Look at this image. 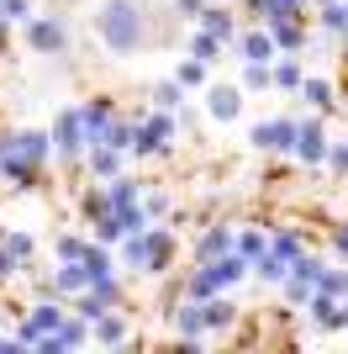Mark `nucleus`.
I'll use <instances>...</instances> for the list:
<instances>
[{
	"label": "nucleus",
	"mask_w": 348,
	"mask_h": 354,
	"mask_svg": "<svg viewBox=\"0 0 348 354\" xmlns=\"http://www.w3.org/2000/svg\"><path fill=\"white\" fill-rule=\"evenodd\" d=\"M174 143V117L169 111H159V106H148V111H137L132 117V159H159V153H169Z\"/></svg>",
	"instance_id": "obj_2"
},
{
	"label": "nucleus",
	"mask_w": 348,
	"mask_h": 354,
	"mask_svg": "<svg viewBox=\"0 0 348 354\" xmlns=\"http://www.w3.org/2000/svg\"><path fill=\"white\" fill-rule=\"evenodd\" d=\"M317 21H322V32H333V37H338V32L348 27V6H343V0H322V6H317Z\"/></svg>",
	"instance_id": "obj_33"
},
{
	"label": "nucleus",
	"mask_w": 348,
	"mask_h": 354,
	"mask_svg": "<svg viewBox=\"0 0 348 354\" xmlns=\"http://www.w3.org/2000/svg\"><path fill=\"white\" fill-rule=\"evenodd\" d=\"M343 6H348V0H343Z\"/></svg>",
	"instance_id": "obj_42"
},
{
	"label": "nucleus",
	"mask_w": 348,
	"mask_h": 354,
	"mask_svg": "<svg viewBox=\"0 0 348 354\" xmlns=\"http://www.w3.org/2000/svg\"><path fill=\"white\" fill-rule=\"evenodd\" d=\"M174 80H180V85H185V90H206V85H211V64H201V59H195V53H190V59H180V69H174Z\"/></svg>",
	"instance_id": "obj_24"
},
{
	"label": "nucleus",
	"mask_w": 348,
	"mask_h": 354,
	"mask_svg": "<svg viewBox=\"0 0 348 354\" xmlns=\"http://www.w3.org/2000/svg\"><path fill=\"white\" fill-rule=\"evenodd\" d=\"M269 249H275L280 259H296V254L306 249V233L301 227H280V233H269Z\"/></svg>",
	"instance_id": "obj_31"
},
{
	"label": "nucleus",
	"mask_w": 348,
	"mask_h": 354,
	"mask_svg": "<svg viewBox=\"0 0 348 354\" xmlns=\"http://www.w3.org/2000/svg\"><path fill=\"white\" fill-rule=\"evenodd\" d=\"M301 164H327V127H322V111H311V117L296 122V148H290Z\"/></svg>",
	"instance_id": "obj_6"
},
{
	"label": "nucleus",
	"mask_w": 348,
	"mask_h": 354,
	"mask_svg": "<svg viewBox=\"0 0 348 354\" xmlns=\"http://www.w3.org/2000/svg\"><path fill=\"white\" fill-rule=\"evenodd\" d=\"M280 291H285V301H290V307H306L317 286H311V281H301V275H285V281H280Z\"/></svg>",
	"instance_id": "obj_34"
},
{
	"label": "nucleus",
	"mask_w": 348,
	"mask_h": 354,
	"mask_svg": "<svg viewBox=\"0 0 348 354\" xmlns=\"http://www.w3.org/2000/svg\"><path fill=\"white\" fill-rule=\"evenodd\" d=\"M32 16V0H0V21L11 27V21H27Z\"/></svg>",
	"instance_id": "obj_36"
},
{
	"label": "nucleus",
	"mask_w": 348,
	"mask_h": 354,
	"mask_svg": "<svg viewBox=\"0 0 348 354\" xmlns=\"http://www.w3.org/2000/svg\"><path fill=\"white\" fill-rule=\"evenodd\" d=\"M206 117L211 122H238L243 117V85H206Z\"/></svg>",
	"instance_id": "obj_10"
},
{
	"label": "nucleus",
	"mask_w": 348,
	"mask_h": 354,
	"mask_svg": "<svg viewBox=\"0 0 348 354\" xmlns=\"http://www.w3.org/2000/svg\"><path fill=\"white\" fill-rule=\"evenodd\" d=\"M238 85H243V95L248 90H275V64H243Z\"/></svg>",
	"instance_id": "obj_29"
},
{
	"label": "nucleus",
	"mask_w": 348,
	"mask_h": 354,
	"mask_svg": "<svg viewBox=\"0 0 348 354\" xmlns=\"http://www.w3.org/2000/svg\"><path fill=\"white\" fill-rule=\"evenodd\" d=\"M269 32H275V48H280V53H301V48L311 43L306 16H280V21H269Z\"/></svg>",
	"instance_id": "obj_13"
},
{
	"label": "nucleus",
	"mask_w": 348,
	"mask_h": 354,
	"mask_svg": "<svg viewBox=\"0 0 348 354\" xmlns=\"http://www.w3.org/2000/svg\"><path fill=\"white\" fill-rule=\"evenodd\" d=\"M333 254H338V259H343V265H348V222H343V227H338V233H333Z\"/></svg>",
	"instance_id": "obj_40"
},
{
	"label": "nucleus",
	"mask_w": 348,
	"mask_h": 354,
	"mask_svg": "<svg viewBox=\"0 0 348 354\" xmlns=\"http://www.w3.org/2000/svg\"><path fill=\"white\" fill-rule=\"evenodd\" d=\"M174 6V16H185V21H195V16L206 11V0H169Z\"/></svg>",
	"instance_id": "obj_39"
},
{
	"label": "nucleus",
	"mask_w": 348,
	"mask_h": 354,
	"mask_svg": "<svg viewBox=\"0 0 348 354\" xmlns=\"http://www.w3.org/2000/svg\"><path fill=\"white\" fill-rule=\"evenodd\" d=\"M127 333H132V328H127V312H101V317H90V339H95V344H122V339H127Z\"/></svg>",
	"instance_id": "obj_19"
},
{
	"label": "nucleus",
	"mask_w": 348,
	"mask_h": 354,
	"mask_svg": "<svg viewBox=\"0 0 348 354\" xmlns=\"http://www.w3.org/2000/svg\"><path fill=\"white\" fill-rule=\"evenodd\" d=\"M116 249H122V270H137V275H153V233H127L122 238V243H116Z\"/></svg>",
	"instance_id": "obj_11"
},
{
	"label": "nucleus",
	"mask_w": 348,
	"mask_h": 354,
	"mask_svg": "<svg viewBox=\"0 0 348 354\" xmlns=\"http://www.w3.org/2000/svg\"><path fill=\"white\" fill-rule=\"evenodd\" d=\"M190 53H195L201 64H217L222 53H227V43H222V37H211L206 27H195V32H190Z\"/></svg>",
	"instance_id": "obj_25"
},
{
	"label": "nucleus",
	"mask_w": 348,
	"mask_h": 354,
	"mask_svg": "<svg viewBox=\"0 0 348 354\" xmlns=\"http://www.w3.org/2000/svg\"><path fill=\"white\" fill-rule=\"evenodd\" d=\"M85 249H90V238H85V233H64V238L53 243V259H79Z\"/></svg>",
	"instance_id": "obj_35"
},
{
	"label": "nucleus",
	"mask_w": 348,
	"mask_h": 354,
	"mask_svg": "<svg viewBox=\"0 0 348 354\" xmlns=\"http://www.w3.org/2000/svg\"><path fill=\"white\" fill-rule=\"evenodd\" d=\"M79 117H85L90 148H95V143H101V138H106V127H111V122H116V106L106 101V95H95V101H85V106H79Z\"/></svg>",
	"instance_id": "obj_15"
},
{
	"label": "nucleus",
	"mask_w": 348,
	"mask_h": 354,
	"mask_svg": "<svg viewBox=\"0 0 348 354\" xmlns=\"http://www.w3.org/2000/svg\"><path fill=\"white\" fill-rule=\"evenodd\" d=\"M11 148L21 153V159H32V164H43L48 169V159H53V133H11Z\"/></svg>",
	"instance_id": "obj_16"
},
{
	"label": "nucleus",
	"mask_w": 348,
	"mask_h": 354,
	"mask_svg": "<svg viewBox=\"0 0 348 354\" xmlns=\"http://www.w3.org/2000/svg\"><path fill=\"white\" fill-rule=\"evenodd\" d=\"M148 233H153V275H164L174 249H180V238H174V227H159V222H148Z\"/></svg>",
	"instance_id": "obj_22"
},
{
	"label": "nucleus",
	"mask_w": 348,
	"mask_h": 354,
	"mask_svg": "<svg viewBox=\"0 0 348 354\" xmlns=\"http://www.w3.org/2000/svg\"><path fill=\"white\" fill-rule=\"evenodd\" d=\"M79 212H85V222H101L106 212H111V196H106V185H85V196H79Z\"/></svg>",
	"instance_id": "obj_32"
},
{
	"label": "nucleus",
	"mask_w": 348,
	"mask_h": 354,
	"mask_svg": "<svg viewBox=\"0 0 348 354\" xmlns=\"http://www.w3.org/2000/svg\"><path fill=\"white\" fill-rule=\"evenodd\" d=\"M232 53H238L243 64H275V59H280L275 32L264 27V21H253L248 32H238V37H232Z\"/></svg>",
	"instance_id": "obj_9"
},
{
	"label": "nucleus",
	"mask_w": 348,
	"mask_h": 354,
	"mask_svg": "<svg viewBox=\"0 0 348 354\" xmlns=\"http://www.w3.org/2000/svg\"><path fill=\"white\" fill-rule=\"evenodd\" d=\"M106 196H111V212H132V207H143V180L111 175L106 180Z\"/></svg>",
	"instance_id": "obj_18"
},
{
	"label": "nucleus",
	"mask_w": 348,
	"mask_h": 354,
	"mask_svg": "<svg viewBox=\"0 0 348 354\" xmlns=\"http://www.w3.org/2000/svg\"><path fill=\"white\" fill-rule=\"evenodd\" d=\"M116 301H122V281H116V275H101V281H90L85 291L74 296V312H79V317H101V312H111Z\"/></svg>",
	"instance_id": "obj_8"
},
{
	"label": "nucleus",
	"mask_w": 348,
	"mask_h": 354,
	"mask_svg": "<svg viewBox=\"0 0 348 354\" xmlns=\"http://www.w3.org/2000/svg\"><path fill=\"white\" fill-rule=\"evenodd\" d=\"M122 159H127V153H122V148H106V143L85 148V169H90L95 180H111V175H122Z\"/></svg>",
	"instance_id": "obj_20"
},
{
	"label": "nucleus",
	"mask_w": 348,
	"mask_h": 354,
	"mask_svg": "<svg viewBox=\"0 0 348 354\" xmlns=\"http://www.w3.org/2000/svg\"><path fill=\"white\" fill-rule=\"evenodd\" d=\"M27 43L48 59H64L69 53V27H64V16H27Z\"/></svg>",
	"instance_id": "obj_5"
},
{
	"label": "nucleus",
	"mask_w": 348,
	"mask_h": 354,
	"mask_svg": "<svg viewBox=\"0 0 348 354\" xmlns=\"http://www.w3.org/2000/svg\"><path fill=\"white\" fill-rule=\"evenodd\" d=\"M85 148H90V133L79 106H64L53 117V159H85Z\"/></svg>",
	"instance_id": "obj_3"
},
{
	"label": "nucleus",
	"mask_w": 348,
	"mask_h": 354,
	"mask_svg": "<svg viewBox=\"0 0 348 354\" xmlns=\"http://www.w3.org/2000/svg\"><path fill=\"white\" fill-rule=\"evenodd\" d=\"M64 317H69V312L58 307V296H37V307H27L21 323H16V344H37L43 333H53Z\"/></svg>",
	"instance_id": "obj_4"
},
{
	"label": "nucleus",
	"mask_w": 348,
	"mask_h": 354,
	"mask_svg": "<svg viewBox=\"0 0 348 354\" xmlns=\"http://www.w3.org/2000/svg\"><path fill=\"white\" fill-rule=\"evenodd\" d=\"M327 169H333V175H348V138L343 143H327Z\"/></svg>",
	"instance_id": "obj_37"
},
{
	"label": "nucleus",
	"mask_w": 348,
	"mask_h": 354,
	"mask_svg": "<svg viewBox=\"0 0 348 354\" xmlns=\"http://www.w3.org/2000/svg\"><path fill=\"white\" fill-rule=\"evenodd\" d=\"M232 249L253 265V259H264V254H269V233H264V227H238V243H232Z\"/></svg>",
	"instance_id": "obj_23"
},
{
	"label": "nucleus",
	"mask_w": 348,
	"mask_h": 354,
	"mask_svg": "<svg viewBox=\"0 0 348 354\" xmlns=\"http://www.w3.org/2000/svg\"><path fill=\"white\" fill-rule=\"evenodd\" d=\"M143 207H148V217L159 222L164 212H169V196H164V191H143Z\"/></svg>",
	"instance_id": "obj_38"
},
{
	"label": "nucleus",
	"mask_w": 348,
	"mask_h": 354,
	"mask_svg": "<svg viewBox=\"0 0 348 354\" xmlns=\"http://www.w3.org/2000/svg\"><path fill=\"white\" fill-rule=\"evenodd\" d=\"M253 275H259L264 286H280V281H285V275H290V259H280V254L269 249V254H264V259H253Z\"/></svg>",
	"instance_id": "obj_30"
},
{
	"label": "nucleus",
	"mask_w": 348,
	"mask_h": 354,
	"mask_svg": "<svg viewBox=\"0 0 348 354\" xmlns=\"http://www.w3.org/2000/svg\"><path fill=\"white\" fill-rule=\"evenodd\" d=\"M195 27H206L211 37H222L227 48H232V37H238V21H232V11L222 6V0H206V11L195 16Z\"/></svg>",
	"instance_id": "obj_14"
},
{
	"label": "nucleus",
	"mask_w": 348,
	"mask_h": 354,
	"mask_svg": "<svg viewBox=\"0 0 348 354\" xmlns=\"http://www.w3.org/2000/svg\"><path fill=\"white\" fill-rule=\"evenodd\" d=\"M248 143L259 148V153H290V148H296V117H264V122H253Z\"/></svg>",
	"instance_id": "obj_7"
},
{
	"label": "nucleus",
	"mask_w": 348,
	"mask_h": 354,
	"mask_svg": "<svg viewBox=\"0 0 348 354\" xmlns=\"http://www.w3.org/2000/svg\"><path fill=\"white\" fill-rule=\"evenodd\" d=\"M0 238H6V227H0Z\"/></svg>",
	"instance_id": "obj_41"
},
{
	"label": "nucleus",
	"mask_w": 348,
	"mask_h": 354,
	"mask_svg": "<svg viewBox=\"0 0 348 354\" xmlns=\"http://www.w3.org/2000/svg\"><path fill=\"white\" fill-rule=\"evenodd\" d=\"M296 95H301L311 111H322V117H327V111H338V85H333V80H311V74H306Z\"/></svg>",
	"instance_id": "obj_17"
},
{
	"label": "nucleus",
	"mask_w": 348,
	"mask_h": 354,
	"mask_svg": "<svg viewBox=\"0 0 348 354\" xmlns=\"http://www.w3.org/2000/svg\"><path fill=\"white\" fill-rule=\"evenodd\" d=\"M232 243H238V227L217 222V227H206V233L195 238V259H217V254H227Z\"/></svg>",
	"instance_id": "obj_21"
},
{
	"label": "nucleus",
	"mask_w": 348,
	"mask_h": 354,
	"mask_svg": "<svg viewBox=\"0 0 348 354\" xmlns=\"http://www.w3.org/2000/svg\"><path fill=\"white\" fill-rule=\"evenodd\" d=\"M148 101L159 106V111H180V106H185V85H180V80H159V85L148 90Z\"/></svg>",
	"instance_id": "obj_26"
},
{
	"label": "nucleus",
	"mask_w": 348,
	"mask_h": 354,
	"mask_svg": "<svg viewBox=\"0 0 348 354\" xmlns=\"http://www.w3.org/2000/svg\"><path fill=\"white\" fill-rule=\"evenodd\" d=\"M317 291H322V296H333V301H348V270H338V265H322V275H317Z\"/></svg>",
	"instance_id": "obj_28"
},
{
	"label": "nucleus",
	"mask_w": 348,
	"mask_h": 354,
	"mask_svg": "<svg viewBox=\"0 0 348 354\" xmlns=\"http://www.w3.org/2000/svg\"><path fill=\"white\" fill-rule=\"evenodd\" d=\"M201 323H206V333H232V328H238V307H232L227 291H217V296L201 301Z\"/></svg>",
	"instance_id": "obj_12"
},
{
	"label": "nucleus",
	"mask_w": 348,
	"mask_h": 354,
	"mask_svg": "<svg viewBox=\"0 0 348 354\" xmlns=\"http://www.w3.org/2000/svg\"><path fill=\"white\" fill-rule=\"evenodd\" d=\"M301 59H296V53H280L275 59V90H301Z\"/></svg>",
	"instance_id": "obj_27"
},
{
	"label": "nucleus",
	"mask_w": 348,
	"mask_h": 354,
	"mask_svg": "<svg viewBox=\"0 0 348 354\" xmlns=\"http://www.w3.org/2000/svg\"><path fill=\"white\" fill-rule=\"evenodd\" d=\"M95 32H101V43L111 48V53H137V48L148 43V27H143V6L137 0H106L101 16H95Z\"/></svg>",
	"instance_id": "obj_1"
}]
</instances>
